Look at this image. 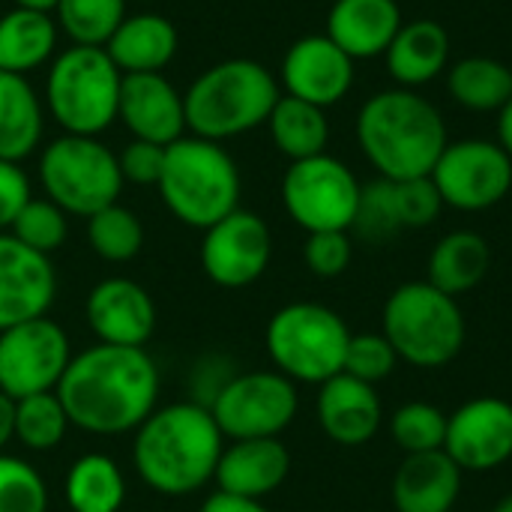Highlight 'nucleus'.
I'll return each mask as SVG.
<instances>
[{"label": "nucleus", "mask_w": 512, "mask_h": 512, "mask_svg": "<svg viewBox=\"0 0 512 512\" xmlns=\"http://www.w3.org/2000/svg\"><path fill=\"white\" fill-rule=\"evenodd\" d=\"M54 393L81 432L126 435L156 411L159 369L144 348L99 342L72 354Z\"/></svg>", "instance_id": "nucleus-1"}, {"label": "nucleus", "mask_w": 512, "mask_h": 512, "mask_svg": "<svg viewBox=\"0 0 512 512\" xmlns=\"http://www.w3.org/2000/svg\"><path fill=\"white\" fill-rule=\"evenodd\" d=\"M225 435L213 414L195 402L156 408L132 441V465L147 489L165 498H186L216 477Z\"/></svg>", "instance_id": "nucleus-2"}, {"label": "nucleus", "mask_w": 512, "mask_h": 512, "mask_svg": "<svg viewBox=\"0 0 512 512\" xmlns=\"http://www.w3.org/2000/svg\"><path fill=\"white\" fill-rule=\"evenodd\" d=\"M357 141L378 177L411 180L429 177L441 159L447 126L441 111L414 90H381L357 114Z\"/></svg>", "instance_id": "nucleus-3"}, {"label": "nucleus", "mask_w": 512, "mask_h": 512, "mask_svg": "<svg viewBox=\"0 0 512 512\" xmlns=\"http://www.w3.org/2000/svg\"><path fill=\"white\" fill-rule=\"evenodd\" d=\"M282 87L276 75L249 57L207 66L183 93L186 132L207 141H228L267 123Z\"/></svg>", "instance_id": "nucleus-4"}, {"label": "nucleus", "mask_w": 512, "mask_h": 512, "mask_svg": "<svg viewBox=\"0 0 512 512\" xmlns=\"http://www.w3.org/2000/svg\"><path fill=\"white\" fill-rule=\"evenodd\" d=\"M156 189L177 222L207 231L240 207L243 180L234 156L222 144L183 135L165 147Z\"/></svg>", "instance_id": "nucleus-5"}, {"label": "nucleus", "mask_w": 512, "mask_h": 512, "mask_svg": "<svg viewBox=\"0 0 512 512\" xmlns=\"http://www.w3.org/2000/svg\"><path fill=\"white\" fill-rule=\"evenodd\" d=\"M123 72L105 48L69 45L45 75V111L66 135L99 138L120 111Z\"/></svg>", "instance_id": "nucleus-6"}, {"label": "nucleus", "mask_w": 512, "mask_h": 512, "mask_svg": "<svg viewBox=\"0 0 512 512\" xmlns=\"http://www.w3.org/2000/svg\"><path fill=\"white\" fill-rule=\"evenodd\" d=\"M384 336L399 360L438 369L459 357L468 324L456 297L438 291L432 282H405L384 303Z\"/></svg>", "instance_id": "nucleus-7"}, {"label": "nucleus", "mask_w": 512, "mask_h": 512, "mask_svg": "<svg viewBox=\"0 0 512 512\" xmlns=\"http://www.w3.org/2000/svg\"><path fill=\"white\" fill-rule=\"evenodd\" d=\"M348 342L351 330L342 315L321 303L282 306L264 333V345L276 372L318 387L345 369Z\"/></svg>", "instance_id": "nucleus-8"}, {"label": "nucleus", "mask_w": 512, "mask_h": 512, "mask_svg": "<svg viewBox=\"0 0 512 512\" xmlns=\"http://www.w3.org/2000/svg\"><path fill=\"white\" fill-rule=\"evenodd\" d=\"M36 171L45 198L54 201L63 213L81 219H90L93 213L117 204L123 192L117 153L99 138L63 132L45 144Z\"/></svg>", "instance_id": "nucleus-9"}, {"label": "nucleus", "mask_w": 512, "mask_h": 512, "mask_svg": "<svg viewBox=\"0 0 512 512\" xmlns=\"http://www.w3.org/2000/svg\"><path fill=\"white\" fill-rule=\"evenodd\" d=\"M357 201L360 180L330 153L291 162L282 177V204L306 234L351 231Z\"/></svg>", "instance_id": "nucleus-10"}, {"label": "nucleus", "mask_w": 512, "mask_h": 512, "mask_svg": "<svg viewBox=\"0 0 512 512\" xmlns=\"http://www.w3.org/2000/svg\"><path fill=\"white\" fill-rule=\"evenodd\" d=\"M300 399L291 378L282 372H237L216 396L210 414L228 441L279 438L297 417Z\"/></svg>", "instance_id": "nucleus-11"}, {"label": "nucleus", "mask_w": 512, "mask_h": 512, "mask_svg": "<svg viewBox=\"0 0 512 512\" xmlns=\"http://www.w3.org/2000/svg\"><path fill=\"white\" fill-rule=\"evenodd\" d=\"M69 360V336L48 315L0 330V393L9 399L51 393Z\"/></svg>", "instance_id": "nucleus-12"}, {"label": "nucleus", "mask_w": 512, "mask_h": 512, "mask_svg": "<svg viewBox=\"0 0 512 512\" xmlns=\"http://www.w3.org/2000/svg\"><path fill=\"white\" fill-rule=\"evenodd\" d=\"M429 177L447 207L480 213L507 198L512 189V159L495 141L465 138L444 147Z\"/></svg>", "instance_id": "nucleus-13"}, {"label": "nucleus", "mask_w": 512, "mask_h": 512, "mask_svg": "<svg viewBox=\"0 0 512 512\" xmlns=\"http://www.w3.org/2000/svg\"><path fill=\"white\" fill-rule=\"evenodd\" d=\"M273 258L270 225L252 210H234L201 237V270L219 288H246L258 282Z\"/></svg>", "instance_id": "nucleus-14"}, {"label": "nucleus", "mask_w": 512, "mask_h": 512, "mask_svg": "<svg viewBox=\"0 0 512 512\" xmlns=\"http://www.w3.org/2000/svg\"><path fill=\"white\" fill-rule=\"evenodd\" d=\"M444 453L468 474L495 471L512 459V405L498 396L465 402L447 417Z\"/></svg>", "instance_id": "nucleus-15"}, {"label": "nucleus", "mask_w": 512, "mask_h": 512, "mask_svg": "<svg viewBox=\"0 0 512 512\" xmlns=\"http://www.w3.org/2000/svg\"><path fill=\"white\" fill-rule=\"evenodd\" d=\"M279 87L327 111L354 87V60L327 33L300 36L282 57Z\"/></svg>", "instance_id": "nucleus-16"}, {"label": "nucleus", "mask_w": 512, "mask_h": 512, "mask_svg": "<svg viewBox=\"0 0 512 512\" xmlns=\"http://www.w3.org/2000/svg\"><path fill=\"white\" fill-rule=\"evenodd\" d=\"M84 318L96 342L144 348L156 330V303L144 285L126 276H111L90 288Z\"/></svg>", "instance_id": "nucleus-17"}, {"label": "nucleus", "mask_w": 512, "mask_h": 512, "mask_svg": "<svg viewBox=\"0 0 512 512\" xmlns=\"http://www.w3.org/2000/svg\"><path fill=\"white\" fill-rule=\"evenodd\" d=\"M57 294V273L48 255L0 231V330L48 315Z\"/></svg>", "instance_id": "nucleus-18"}, {"label": "nucleus", "mask_w": 512, "mask_h": 512, "mask_svg": "<svg viewBox=\"0 0 512 512\" xmlns=\"http://www.w3.org/2000/svg\"><path fill=\"white\" fill-rule=\"evenodd\" d=\"M117 120L129 129L132 138L162 147L189 135L183 93L162 72L123 75Z\"/></svg>", "instance_id": "nucleus-19"}, {"label": "nucleus", "mask_w": 512, "mask_h": 512, "mask_svg": "<svg viewBox=\"0 0 512 512\" xmlns=\"http://www.w3.org/2000/svg\"><path fill=\"white\" fill-rule=\"evenodd\" d=\"M315 411L324 435L339 447L369 444L384 423V408L375 387L345 372L321 384Z\"/></svg>", "instance_id": "nucleus-20"}, {"label": "nucleus", "mask_w": 512, "mask_h": 512, "mask_svg": "<svg viewBox=\"0 0 512 512\" xmlns=\"http://www.w3.org/2000/svg\"><path fill=\"white\" fill-rule=\"evenodd\" d=\"M291 474V453L279 438H246L225 444L216 465L219 492L264 501Z\"/></svg>", "instance_id": "nucleus-21"}, {"label": "nucleus", "mask_w": 512, "mask_h": 512, "mask_svg": "<svg viewBox=\"0 0 512 512\" xmlns=\"http://www.w3.org/2000/svg\"><path fill=\"white\" fill-rule=\"evenodd\" d=\"M396 0H336L327 15V36L351 57H381L402 27Z\"/></svg>", "instance_id": "nucleus-22"}, {"label": "nucleus", "mask_w": 512, "mask_h": 512, "mask_svg": "<svg viewBox=\"0 0 512 512\" xmlns=\"http://www.w3.org/2000/svg\"><path fill=\"white\" fill-rule=\"evenodd\" d=\"M462 474L444 450L411 453L393 477V504L399 512H453Z\"/></svg>", "instance_id": "nucleus-23"}, {"label": "nucleus", "mask_w": 512, "mask_h": 512, "mask_svg": "<svg viewBox=\"0 0 512 512\" xmlns=\"http://www.w3.org/2000/svg\"><path fill=\"white\" fill-rule=\"evenodd\" d=\"M180 48V33L171 18L159 12H135L120 21L114 36L105 42L108 57L123 75L162 72Z\"/></svg>", "instance_id": "nucleus-24"}, {"label": "nucleus", "mask_w": 512, "mask_h": 512, "mask_svg": "<svg viewBox=\"0 0 512 512\" xmlns=\"http://www.w3.org/2000/svg\"><path fill=\"white\" fill-rule=\"evenodd\" d=\"M384 60H387L390 78L399 87H405V90L423 87V84L435 81L447 69L450 36L432 18L408 21L393 36L390 48L384 51Z\"/></svg>", "instance_id": "nucleus-25"}, {"label": "nucleus", "mask_w": 512, "mask_h": 512, "mask_svg": "<svg viewBox=\"0 0 512 512\" xmlns=\"http://www.w3.org/2000/svg\"><path fill=\"white\" fill-rule=\"evenodd\" d=\"M45 102L27 75L0 69V159L24 162L42 141Z\"/></svg>", "instance_id": "nucleus-26"}, {"label": "nucleus", "mask_w": 512, "mask_h": 512, "mask_svg": "<svg viewBox=\"0 0 512 512\" xmlns=\"http://www.w3.org/2000/svg\"><path fill=\"white\" fill-rule=\"evenodd\" d=\"M57 21L48 12L18 9L0 15V69L30 75L57 54Z\"/></svg>", "instance_id": "nucleus-27"}, {"label": "nucleus", "mask_w": 512, "mask_h": 512, "mask_svg": "<svg viewBox=\"0 0 512 512\" xmlns=\"http://www.w3.org/2000/svg\"><path fill=\"white\" fill-rule=\"evenodd\" d=\"M492 267V246L477 231H453L429 255V279L438 291L459 297L474 291Z\"/></svg>", "instance_id": "nucleus-28"}, {"label": "nucleus", "mask_w": 512, "mask_h": 512, "mask_svg": "<svg viewBox=\"0 0 512 512\" xmlns=\"http://www.w3.org/2000/svg\"><path fill=\"white\" fill-rule=\"evenodd\" d=\"M267 129H270L276 150L282 156H288L291 162L327 153L330 123H327L324 108H318L312 102L282 93L267 117Z\"/></svg>", "instance_id": "nucleus-29"}, {"label": "nucleus", "mask_w": 512, "mask_h": 512, "mask_svg": "<svg viewBox=\"0 0 512 512\" xmlns=\"http://www.w3.org/2000/svg\"><path fill=\"white\" fill-rule=\"evenodd\" d=\"M63 495L72 512H120L126 501V480L111 456L84 453L66 471Z\"/></svg>", "instance_id": "nucleus-30"}, {"label": "nucleus", "mask_w": 512, "mask_h": 512, "mask_svg": "<svg viewBox=\"0 0 512 512\" xmlns=\"http://www.w3.org/2000/svg\"><path fill=\"white\" fill-rule=\"evenodd\" d=\"M447 87L468 111H501L512 96V69L495 57H465L450 69Z\"/></svg>", "instance_id": "nucleus-31"}, {"label": "nucleus", "mask_w": 512, "mask_h": 512, "mask_svg": "<svg viewBox=\"0 0 512 512\" xmlns=\"http://www.w3.org/2000/svg\"><path fill=\"white\" fill-rule=\"evenodd\" d=\"M123 18L126 0H57L54 9L57 30L87 48H105Z\"/></svg>", "instance_id": "nucleus-32"}, {"label": "nucleus", "mask_w": 512, "mask_h": 512, "mask_svg": "<svg viewBox=\"0 0 512 512\" xmlns=\"http://www.w3.org/2000/svg\"><path fill=\"white\" fill-rule=\"evenodd\" d=\"M69 426V414L54 390L15 399V441L27 450L45 453L60 447Z\"/></svg>", "instance_id": "nucleus-33"}, {"label": "nucleus", "mask_w": 512, "mask_h": 512, "mask_svg": "<svg viewBox=\"0 0 512 512\" xmlns=\"http://www.w3.org/2000/svg\"><path fill=\"white\" fill-rule=\"evenodd\" d=\"M87 243L102 261L126 264L144 246V225L129 207L117 201L87 219Z\"/></svg>", "instance_id": "nucleus-34"}, {"label": "nucleus", "mask_w": 512, "mask_h": 512, "mask_svg": "<svg viewBox=\"0 0 512 512\" xmlns=\"http://www.w3.org/2000/svg\"><path fill=\"white\" fill-rule=\"evenodd\" d=\"M351 231L366 243H390L393 237H399L405 231L393 180L378 177V180L360 186V201H357Z\"/></svg>", "instance_id": "nucleus-35"}, {"label": "nucleus", "mask_w": 512, "mask_h": 512, "mask_svg": "<svg viewBox=\"0 0 512 512\" xmlns=\"http://www.w3.org/2000/svg\"><path fill=\"white\" fill-rule=\"evenodd\" d=\"M390 435L405 456L411 453H435L444 450L447 438V414L429 402H408L390 420Z\"/></svg>", "instance_id": "nucleus-36"}, {"label": "nucleus", "mask_w": 512, "mask_h": 512, "mask_svg": "<svg viewBox=\"0 0 512 512\" xmlns=\"http://www.w3.org/2000/svg\"><path fill=\"white\" fill-rule=\"evenodd\" d=\"M9 234L18 243H24L27 249L39 252V255H51L69 237V213H63L48 198H30L24 204V210L15 216Z\"/></svg>", "instance_id": "nucleus-37"}, {"label": "nucleus", "mask_w": 512, "mask_h": 512, "mask_svg": "<svg viewBox=\"0 0 512 512\" xmlns=\"http://www.w3.org/2000/svg\"><path fill=\"white\" fill-rule=\"evenodd\" d=\"M0 512H48L42 474L30 462L6 453H0Z\"/></svg>", "instance_id": "nucleus-38"}, {"label": "nucleus", "mask_w": 512, "mask_h": 512, "mask_svg": "<svg viewBox=\"0 0 512 512\" xmlns=\"http://www.w3.org/2000/svg\"><path fill=\"white\" fill-rule=\"evenodd\" d=\"M396 363H399V354L384 333H357L348 342L342 372L375 387L378 381L393 375Z\"/></svg>", "instance_id": "nucleus-39"}, {"label": "nucleus", "mask_w": 512, "mask_h": 512, "mask_svg": "<svg viewBox=\"0 0 512 512\" xmlns=\"http://www.w3.org/2000/svg\"><path fill=\"white\" fill-rule=\"evenodd\" d=\"M393 186H396V204L405 228H429L441 216L444 198L432 183V177L393 180Z\"/></svg>", "instance_id": "nucleus-40"}, {"label": "nucleus", "mask_w": 512, "mask_h": 512, "mask_svg": "<svg viewBox=\"0 0 512 512\" xmlns=\"http://www.w3.org/2000/svg\"><path fill=\"white\" fill-rule=\"evenodd\" d=\"M351 237L348 231H315L306 237L303 261L318 279H336L351 264Z\"/></svg>", "instance_id": "nucleus-41"}, {"label": "nucleus", "mask_w": 512, "mask_h": 512, "mask_svg": "<svg viewBox=\"0 0 512 512\" xmlns=\"http://www.w3.org/2000/svg\"><path fill=\"white\" fill-rule=\"evenodd\" d=\"M120 174H123V183H135V186H153L159 183L162 177V165H165V147L162 144H150V141H138L132 138L120 156Z\"/></svg>", "instance_id": "nucleus-42"}, {"label": "nucleus", "mask_w": 512, "mask_h": 512, "mask_svg": "<svg viewBox=\"0 0 512 512\" xmlns=\"http://www.w3.org/2000/svg\"><path fill=\"white\" fill-rule=\"evenodd\" d=\"M234 375H237V369H234V363L225 354H207V357H201L192 366V372H189V390L195 393L189 402L204 405L210 411V405L231 384Z\"/></svg>", "instance_id": "nucleus-43"}, {"label": "nucleus", "mask_w": 512, "mask_h": 512, "mask_svg": "<svg viewBox=\"0 0 512 512\" xmlns=\"http://www.w3.org/2000/svg\"><path fill=\"white\" fill-rule=\"evenodd\" d=\"M33 198L30 177L18 162L0 159V231H9L15 216L24 210V204Z\"/></svg>", "instance_id": "nucleus-44"}, {"label": "nucleus", "mask_w": 512, "mask_h": 512, "mask_svg": "<svg viewBox=\"0 0 512 512\" xmlns=\"http://www.w3.org/2000/svg\"><path fill=\"white\" fill-rule=\"evenodd\" d=\"M198 512H270L261 501H252V498H237V495H228V492H213Z\"/></svg>", "instance_id": "nucleus-45"}, {"label": "nucleus", "mask_w": 512, "mask_h": 512, "mask_svg": "<svg viewBox=\"0 0 512 512\" xmlns=\"http://www.w3.org/2000/svg\"><path fill=\"white\" fill-rule=\"evenodd\" d=\"M15 438V399L0 393V453L12 444Z\"/></svg>", "instance_id": "nucleus-46"}, {"label": "nucleus", "mask_w": 512, "mask_h": 512, "mask_svg": "<svg viewBox=\"0 0 512 512\" xmlns=\"http://www.w3.org/2000/svg\"><path fill=\"white\" fill-rule=\"evenodd\" d=\"M498 144L507 150V156L512 159V96L510 102L498 111Z\"/></svg>", "instance_id": "nucleus-47"}, {"label": "nucleus", "mask_w": 512, "mask_h": 512, "mask_svg": "<svg viewBox=\"0 0 512 512\" xmlns=\"http://www.w3.org/2000/svg\"><path fill=\"white\" fill-rule=\"evenodd\" d=\"M18 9H33V12H48V15H54V9H57V0H12Z\"/></svg>", "instance_id": "nucleus-48"}, {"label": "nucleus", "mask_w": 512, "mask_h": 512, "mask_svg": "<svg viewBox=\"0 0 512 512\" xmlns=\"http://www.w3.org/2000/svg\"><path fill=\"white\" fill-rule=\"evenodd\" d=\"M495 512H512V495H507V498L495 507Z\"/></svg>", "instance_id": "nucleus-49"}, {"label": "nucleus", "mask_w": 512, "mask_h": 512, "mask_svg": "<svg viewBox=\"0 0 512 512\" xmlns=\"http://www.w3.org/2000/svg\"><path fill=\"white\" fill-rule=\"evenodd\" d=\"M144 3H150V0H144Z\"/></svg>", "instance_id": "nucleus-50"}]
</instances>
